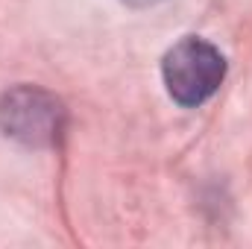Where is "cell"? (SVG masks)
<instances>
[{
    "label": "cell",
    "instance_id": "6da1fadb",
    "mask_svg": "<svg viewBox=\"0 0 252 249\" xmlns=\"http://www.w3.org/2000/svg\"><path fill=\"white\" fill-rule=\"evenodd\" d=\"M161 76H164L167 94L179 106L196 109L205 100H211L214 91L223 85L226 59L211 41L188 35L164 53Z\"/></svg>",
    "mask_w": 252,
    "mask_h": 249
},
{
    "label": "cell",
    "instance_id": "7a4b0ae2",
    "mask_svg": "<svg viewBox=\"0 0 252 249\" xmlns=\"http://www.w3.org/2000/svg\"><path fill=\"white\" fill-rule=\"evenodd\" d=\"M0 129L32 150L56 147L64 132V106L38 85H18L0 97Z\"/></svg>",
    "mask_w": 252,
    "mask_h": 249
}]
</instances>
